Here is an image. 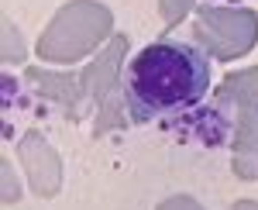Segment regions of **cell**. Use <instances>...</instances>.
I'll return each instance as SVG.
<instances>
[{"label":"cell","mask_w":258,"mask_h":210,"mask_svg":"<svg viewBox=\"0 0 258 210\" xmlns=\"http://www.w3.org/2000/svg\"><path fill=\"white\" fill-rule=\"evenodd\" d=\"M210 59L189 41L162 38L145 45L124 66V107L135 124L193 111L210 90Z\"/></svg>","instance_id":"6da1fadb"}]
</instances>
